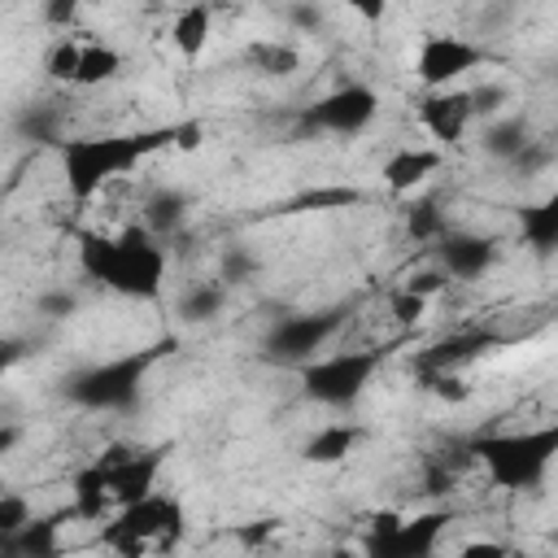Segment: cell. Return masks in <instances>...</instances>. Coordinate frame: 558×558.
<instances>
[{
  "label": "cell",
  "mask_w": 558,
  "mask_h": 558,
  "mask_svg": "<svg viewBox=\"0 0 558 558\" xmlns=\"http://www.w3.org/2000/svg\"><path fill=\"white\" fill-rule=\"evenodd\" d=\"M78 266L87 279L118 296L153 301L166 288V248L144 222L118 231H92L78 240Z\"/></svg>",
  "instance_id": "obj_1"
},
{
  "label": "cell",
  "mask_w": 558,
  "mask_h": 558,
  "mask_svg": "<svg viewBox=\"0 0 558 558\" xmlns=\"http://www.w3.org/2000/svg\"><path fill=\"white\" fill-rule=\"evenodd\" d=\"M166 140H174V126L170 131H144V135H74V140H65L61 144V170H65L70 196L74 201L100 196L144 153H153Z\"/></svg>",
  "instance_id": "obj_2"
},
{
  "label": "cell",
  "mask_w": 558,
  "mask_h": 558,
  "mask_svg": "<svg viewBox=\"0 0 558 558\" xmlns=\"http://www.w3.org/2000/svg\"><path fill=\"white\" fill-rule=\"evenodd\" d=\"M183 536V506L170 493H144L113 510V519L100 527V545L118 558H153L174 549Z\"/></svg>",
  "instance_id": "obj_3"
},
{
  "label": "cell",
  "mask_w": 558,
  "mask_h": 558,
  "mask_svg": "<svg viewBox=\"0 0 558 558\" xmlns=\"http://www.w3.org/2000/svg\"><path fill=\"white\" fill-rule=\"evenodd\" d=\"M475 453L497 488H536L541 475L549 471V458L558 453V427H532V432H510V436H484L475 440Z\"/></svg>",
  "instance_id": "obj_4"
},
{
  "label": "cell",
  "mask_w": 558,
  "mask_h": 558,
  "mask_svg": "<svg viewBox=\"0 0 558 558\" xmlns=\"http://www.w3.org/2000/svg\"><path fill=\"white\" fill-rule=\"evenodd\" d=\"M379 362H384L379 349H336V353H318V357H310V362L301 366V388H305L310 401L340 410V405H353V401L366 392V384L375 379Z\"/></svg>",
  "instance_id": "obj_5"
},
{
  "label": "cell",
  "mask_w": 558,
  "mask_h": 558,
  "mask_svg": "<svg viewBox=\"0 0 558 558\" xmlns=\"http://www.w3.org/2000/svg\"><path fill=\"white\" fill-rule=\"evenodd\" d=\"M44 70L52 83H65V87H100L122 74V52L92 35H61L48 48Z\"/></svg>",
  "instance_id": "obj_6"
},
{
  "label": "cell",
  "mask_w": 558,
  "mask_h": 558,
  "mask_svg": "<svg viewBox=\"0 0 558 558\" xmlns=\"http://www.w3.org/2000/svg\"><path fill=\"white\" fill-rule=\"evenodd\" d=\"M445 523H449V514H440V510H423V514H410V519L375 514L366 558H432Z\"/></svg>",
  "instance_id": "obj_7"
},
{
  "label": "cell",
  "mask_w": 558,
  "mask_h": 558,
  "mask_svg": "<svg viewBox=\"0 0 558 558\" xmlns=\"http://www.w3.org/2000/svg\"><path fill=\"white\" fill-rule=\"evenodd\" d=\"M488 52L480 44H471L466 35H445V31H432L418 39V52H414V74L427 92H440V87H453L462 74H471Z\"/></svg>",
  "instance_id": "obj_8"
},
{
  "label": "cell",
  "mask_w": 558,
  "mask_h": 558,
  "mask_svg": "<svg viewBox=\"0 0 558 558\" xmlns=\"http://www.w3.org/2000/svg\"><path fill=\"white\" fill-rule=\"evenodd\" d=\"M148 357H153V353L118 357V362H105V366L78 375V384L70 388L74 401H83V405H92V410H122V405H131L135 392H140V375H144Z\"/></svg>",
  "instance_id": "obj_9"
},
{
  "label": "cell",
  "mask_w": 558,
  "mask_h": 558,
  "mask_svg": "<svg viewBox=\"0 0 558 558\" xmlns=\"http://www.w3.org/2000/svg\"><path fill=\"white\" fill-rule=\"evenodd\" d=\"M379 109V96L362 83H344L336 92H327L323 100H314L305 109V126H318V131H331V135H357Z\"/></svg>",
  "instance_id": "obj_10"
},
{
  "label": "cell",
  "mask_w": 558,
  "mask_h": 558,
  "mask_svg": "<svg viewBox=\"0 0 558 558\" xmlns=\"http://www.w3.org/2000/svg\"><path fill=\"white\" fill-rule=\"evenodd\" d=\"M471 118H475V96L466 87H440L418 100V122L440 144H458L466 135Z\"/></svg>",
  "instance_id": "obj_11"
},
{
  "label": "cell",
  "mask_w": 558,
  "mask_h": 558,
  "mask_svg": "<svg viewBox=\"0 0 558 558\" xmlns=\"http://www.w3.org/2000/svg\"><path fill=\"white\" fill-rule=\"evenodd\" d=\"M336 331V314H296V318H283L270 336V349L275 357H288V362H310L318 357V349L331 340Z\"/></svg>",
  "instance_id": "obj_12"
},
{
  "label": "cell",
  "mask_w": 558,
  "mask_h": 558,
  "mask_svg": "<svg viewBox=\"0 0 558 558\" xmlns=\"http://www.w3.org/2000/svg\"><path fill=\"white\" fill-rule=\"evenodd\" d=\"M440 170V153L427 148V144H405L397 153H388L384 161V183L392 192H414L418 183H427L432 174Z\"/></svg>",
  "instance_id": "obj_13"
},
{
  "label": "cell",
  "mask_w": 558,
  "mask_h": 558,
  "mask_svg": "<svg viewBox=\"0 0 558 558\" xmlns=\"http://www.w3.org/2000/svg\"><path fill=\"white\" fill-rule=\"evenodd\" d=\"M440 262L453 279H475L493 262V240H484V235H445L440 240Z\"/></svg>",
  "instance_id": "obj_14"
},
{
  "label": "cell",
  "mask_w": 558,
  "mask_h": 558,
  "mask_svg": "<svg viewBox=\"0 0 558 558\" xmlns=\"http://www.w3.org/2000/svg\"><path fill=\"white\" fill-rule=\"evenodd\" d=\"M209 31H214V13H209V4H187V9H179L174 22H170V39H174V48H179L187 61H196V57L205 52Z\"/></svg>",
  "instance_id": "obj_15"
},
{
  "label": "cell",
  "mask_w": 558,
  "mask_h": 558,
  "mask_svg": "<svg viewBox=\"0 0 558 558\" xmlns=\"http://www.w3.org/2000/svg\"><path fill=\"white\" fill-rule=\"evenodd\" d=\"M362 445V427L357 423H323L310 440H305V458L310 462H340Z\"/></svg>",
  "instance_id": "obj_16"
},
{
  "label": "cell",
  "mask_w": 558,
  "mask_h": 558,
  "mask_svg": "<svg viewBox=\"0 0 558 558\" xmlns=\"http://www.w3.org/2000/svg\"><path fill=\"white\" fill-rule=\"evenodd\" d=\"M244 61L257 70V74H292L296 65H301V52L292 48V44H283V39H253V44H244Z\"/></svg>",
  "instance_id": "obj_17"
},
{
  "label": "cell",
  "mask_w": 558,
  "mask_h": 558,
  "mask_svg": "<svg viewBox=\"0 0 558 558\" xmlns=\"http://www.w3.org/2000/svg\"><path fill=\"white\" fill-rule=\"evenodd\" d=\"M35 514H31V501L22 493H0V541L17 536L22 527H31Z\"/></svg>",
  "instance_id": "obj_18"
},
{
  "label": "cell",
  "mask_w": 558,
  "mask_h": 558,
  "mask_svg": "<svg viewBox=\"0 0 558 558\" xmlns=\"http://www.w3.org/2000/svg\"><path fill=\"white\" fill-rule=\"evenodd\" d=\"M523 227H527V240H532V244L549 248V240L558 235V205H554V201H545V205L527 209V214H523Z\"/></svg>",
  "instance_id": "obj_19"
},
{
  "label": "cell",
  "mask_w": 558,
  "mask_h": 558,
  "mask_svg": "<svg viewBox=\"0 0 558 558\" xmlns=\"http://www.w3.org/2000/svg\"><path fill=\"white\" fill-rule=\"evenodd\" d=\"M179 205H183V201H179L174 192H161V196H153V201L144 205V227L157 235L161 227H170V222L179 218Z\"/></svg>",
  "instance_id": "obj_20"
},
{
  "label": "cell",
  "mask_w": 558,
  "mask_h": 558,
  "mask_svg": "<svg viewBox=\"0 0 558 558\" xmlns=\"http://www.w3.org/2000/svg\"><path fill=\"white\" fill-rule=\"evenodd\" d=\"M218 305H222V288H218V283H214V288H209V283H201V288L183 301V314H187V318H209Z\"/></svg>",
  "instance_id": "obj_21"
},
{
  "label": "cell",
  "mask_w": 558,
  "mask_h": 558,
  "mask_svg": "<svg viewBox=\"0 0 558 558\" xmlns=\"http://www.w3.org/2000/svg\"><path fill=\"white\" fill-rule=\"evenodd\" d=\"M453 558H510V545H506V541H488V536H480V541H466Z\"/></svg>",
  "instance_id": "obj_22"
}]
</instances>
